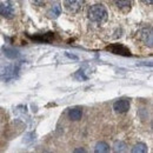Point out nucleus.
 Returning <instances> with one entry per match:
<instances>
[{"label":"nucleus","instance_id":"f257e3e1","mask_svg":"<svg viewBox=\"0 0 153 153\" xmlns=\"http://www.w3.org/2000/svg\"><path fill=\"white\" fill-rule=\"evenodd\" d=\"M107 10L101 5V4H97L90 7L88 10V18L91 21L97 22V24H102L107 20Z\"/></svg>","mask_w":153,"mask_h":153},{"label":"nucleus","instance_id":"f03ea898","mask_svg":"<svg viewBox=\"0 0 153 153\" xmlns=\"http://www.w3.org/2000/svg\"><path fill=\"white\" fill-rule=\"evenodd\" d=\"M19 71H20L19 64L8 65V66H6V67H4V68L0 70V80H2V81L13 80V79H16L18 76Z\"/></svg>","mask_w":153,"mask_h":153},{"label":"nucleus","instance_id":"7ed1b4c3","mask_svg":"<svg viewBox=\"0 0 153 153\" xmlns=\"http://www.w3.org/2000/svg\"><path fill=\"white\" fill-rule=\"evenodd\" d=\"M14 5L11 0H4L0 2V14L7 19L13 18L14 16Z\"/></svg>","mask_w":153,"mask_h":153},{"label":"nucleus","instance_id":"20e7f679","mask_svg":"<svg viewBox=\"0 0 153 153\" xmlns=\"http://www.w3.org/2000/svg\"><path fill=\"white\" fill-rule=\"evenodd\" d=\"M84 2L85 0H65V8L71 13H76L80 11Z\"/></svg>","mask_w":153,"mask_h":153},{"label":"nucleus","instance_id":"39448f33","mask_svg":"<svg viewBox=\"0 0 153 153\" xmlns=\"http://www.w3.org/2000/svg\"><path fill=\"white\" fill-rule=\"evenodd\" d=\"M106 50L112 52V53H114V54H120V56H125V57H130L131 56L130 50L126 48L125 46L120 45V44H113L111 46H107Z\"/></svg>","mask_w":153,"mask_h":153},{"label":"nucleus","instance_id":"423d86ee","mask_svg":"<svg viewBox=\"0 0 153 153\" xmlns=\"http://www.w3.org/2000/svg\"><path fill=\"white\" fill-rule=\"evenodd\" d=\"M130 100L127 99H120V100H117L114 104H113V110H114L117 113H125L130 110Z\"/></svg>","mask_w":153,"mask_h":153},{"label":"nucleus","instance_id":"0eeeda50","mask_svg":"<svg viewBox=\"0 0 153 153\" xmlns=\"http://www.w3.org/2000/svg\"><path fill=\"white\" fill-rule=\"evenodd\" d=\"M141 39L146 45L152 47V30H151V27H149V28L146 27V28L141 30Z\"/></svg>","mask_w":153,"mask_h":153},{"label":"nucleus","instance_id":"6e6552de","mask_svg":"<svg viewBox=\"0 0 153 153\" xmlns=\"http://www.w3.org/2000/svg\"><path fill=\"white\" fill-rule=\"evenodd\" d=\"M115 6L120 10H130L132 6L133 0H113Z\"/></svg>","mask_w":153,"mask_h":153},{"label":"nucleus","instance_id":"1a4fd4ad","mask_svg":"<svg viewBox=\"0 0 153 153\" xmlns=\"http://www.w3.org/2000/svg\"><path fill=\"white\" fill-rule=\"evenodd\" d=\"M68 117H70V119H72V120H80L81 119V117H82V111L80 110V108H71L70 111H68Z\"/></svg>","mask_w":153,"mask_h":153},{"label":"nucleus","instance_id":"9d476101","mask_svg":"<svg viewBox=\"0 0 153 153\" xmlns=\"http://www.w3.org/2000/svg\"><path fill=\"white\" fill-rule=\"evenodd\" d=\"M60 13H61V6H60L59 2H56V4L51 7V10H50V12H48V16H50L51 18H57L58 16H60Z\"/></svg>","mask_w":153,"mask_h":153},{"label":"nucleus","instance_id":"9b49d317","mask_svg":"<svg viewBox=\"0 0 153 153\" xmlns=\"http://www.w3.org/2000/svg\"><path fill=\"white\" fill-rule=\"evenodd\" d=\"M4 53H5V56L8 59H17V58L19 57V52L16 48H11V47L4 48Z\"/></svg>","mask_w":153,"mask_h":153},{"label":"nucleus","instance_id":"f8f14e48","mask_svg":"<svg viewBox=\"0 0 153 153\" xmlns=\"http://www.w3.org/2000/svg\"><path fill=\"white\" fill-rule=\"evenodd\" d=\"M94 151L97 153H104V152H108L110 151V146L106 144V143H104V141H100V143H98L96 145V149H94Z\"/></svg>","mask_w":153,"mask_h":153},{"label":"nucleus","instance_id":"ddd939ff","mask_svg":"<svg viewBox=\"0 0 153 153\" xmlns=\"http://www.w3.org/2000/svg\"><path fill=\"white\" fill-rule=\"evenodd\" d=\"M32 39H34V40H38V41H44V42H48V41H51L52 39H53V33H46V34H44V36H34V37H32V36H30Z\"/></svg>","mask_w":153,"mask_h":153},{"label":"nucleus","instance_id":"4468645a","mask_svg":"<svg viewBox=\"0 0 153 153\" xmlns=\"http://www.w3.org/2000/svg\"><path fill=\"white\" fill-rule=\"evenodd\" d=\"M133 153H145L147 152V146L144 143H138L137 145H134V147L132 149Z\"/></svg>","mask_w":153,"mask_h":153},{"label":"nucleus","instance_id":"2eb2a0df","mask_svg":"<svg viewBox=\"0 0 153 153\" xmlns=\"http://www.w3.org/2000/svg\"><path fill=\"white\" fill-rule=\"evenodd\" d=\"M114 152H125L126 151V144L123 141H115L113 145Z\"/></svg>","mask_w":153,"mask_h":153},{"label":"nucleus","instance_id":"dca6fc26","mask_svg":"<svg viewBox=\"0 0 153 153\" xmlns=\"http://www.w3.org/2000/svg\"><path fill=\"white\" fill-rule=\"evenodd\" d=\"M74 76H76V79H78V80H86L87 79V76H85V72L82 70H79L76 74H74Z\"/></svg>","mask_w":153,"mask_h":153},{"label":"nucleus","instance_id":"f3484780","mask_svg":"<svg viewBox=\"0 0 153 153\" xmlns=\"http://www.w3.org/2000/svg\"><path fill=\"white\" fill-rule=\"evenodd\" d=\"M46 1H47V0H33V2H34L37 6H44Z\"/></svg>","mask_w":153,"mask_h":153},{"label":"nucleus","instance_id":"a211bd4d","mask_svg":"<svg viewBox=\"0 0 153 153\" xmlns=\"http://www.w3.org/2000/svg\"><path fill=\"white\" fill-rule=\"evenodd\" d=\"M144 4H146V5H152L153 0H141Z\"/></svg>","mask_w":153,"mask_h":153},{"label":"nucleus","instance_id":"6ab92c4d","mask_svg":"<svg viewBox=\"0 0 153 153\" xmlns=\"http://www.w3.org/2000/svg\"><path fill=\"white\" fill-rule=\"evenodd\" d=\"M66 56H67L68 58H71V59H78L76 56H71V54H68V53H66Z\"/></svg>","mask_w":153,"mask_h":153},{"label":"nucleus","instance_id":"aec40b11","mask_svg":"<svg viewBox=\"0 0 153 153\" xmlns=\"http://www.w3.org/2000/svg\"><path fill=\"white\" fill-rule=\"evenodd\" d=\"M74 152H85V150H82V149H78V150H74Z\"/></svg>","mask_w":153,"mask_h":153}]
</instances>
